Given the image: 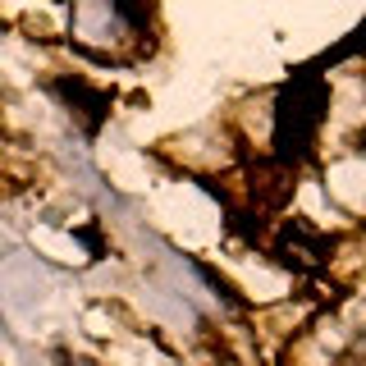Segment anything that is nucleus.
<instances>
[{"instance_id": "nucleus-4", "label": "nucleus", "mask_w": 366, "mask_h": 366, "mask_svg": "<svg viewBox=\"0 0 366 366\" xmlns=\"http://www.w3.org/2000/svg\"><path fill=\"white\" fill-rule=\"evenodd\" d=\"M69 366H92V362H69Z\"/></svg>"}, {"instance_id": "nucleus-3", "label": "nucleus", "mask_w": 366, "mask_h": 366, "mask_svg": "<svg viewBox=\"0 0 366 366\" xmlns=\"http://www.w3.org/2000/svg\"><path fill=\"white\" fill-rule=\"evenodd\" d=\"M51 92L69 106V114H78V124H83V133H87V137H97V133H101V124L110 119L114 97H110L106 87L87 83V78H51Z\"/></svg>"}, {"instance_id": "nucleus-1", "label": "nucleus", "mask_w": 366, "mask_h": 366, "mask_svg": "<svg viewBox=\"0 0 366 366\" xmlns=\"http://www.w3.org/2000/svg\"><path fill=\"white\" fill-rule=\"evenodd\" d=\"M325 106H330V87L312 69H297L289 83L280 87V97H274V137H270L274 165H284V169L297 174V165H302L316 147Z\"/></svg>"}, {"instance_id": "nucleus-2", "label": "nucleus", "mask_w": 366, "mask_h": 366, "mask_svg": "<svg viewBox=\"0 0 366 366\" xmlns=\"http://www.w3.org/2000/svg\"><path fill=\"white\" fill-rule=\"evenodd\" d=\"M330 252H335V238L320 234L316 224L307 220H284L270 238V261L280 270H293V274H316L330 266Z\"/></svg>"}]
</instances>
